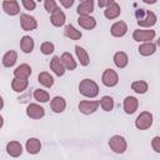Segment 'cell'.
Wrapping results in <instances>:
<instances>
[{"mask_svg":"<svg viewBox=\"0 0 160 160\" xmlns=\"http://www.w3.org/2000/svg\"><path fill=\"white\" fill-rule=\"evenodd\" d=\"M79 92L89 99H94L99 95V85L91 79H82L79 82Z\"/></svg>","mask_w":160,"mask_h":160,"instance_id":"6da1fadb","label":"cell"},{"mask_svg":"<svg viewBox=\"0 0 160 160\" xmlns=\"http://www.w3.org/2000/svg\"><path fill=\"white\" fill-rule=\"evenodd\" d=\"M154 116L150 111H141L135 119V128L138 130H148L152 126Z\"/></svg>","mask_w":160,"mask_h":160,"instance_id":"7a4b0ae2","label":"cell"},{"mask_svg":"<svg viewBox=\"0 0 160 160\" xmlns=\"http://www.w3.org/2000/svg\"><path fill=\"white\" fill-rule=\"evenodd\" d=\"M109 148L115 154H124L128 149V142L121 135H112L109 139Z\"/></svg>","mask_w":160,"mask_h":160,"instance_id":"3957f363","label":"cell"},{"mask_svg":"<svg viewBox=\"0 0 160 160\" xmlns=\"http://www.w3.org/2000/svg\"><path fill=\"white\" fill-rule=\"evenodd\" d=\"M156 36L155 30L152 29H144V28H139L136 30L132 31V39L138 42H146V41H151L154 40Z\"/></svg>","mask_w":160,"mask_h":160,"instance_id":"277c9868","label":"cell"},{"mask_svg":"<svg viewBox=\"0 0 160 160\" xmlns=\"http://www.w3.org/2000/svg\"><path fill=\"white\" fill-rule=\"evenodd\" d=\"M101 82L106 88H114L119 84V75L114 69H105L101 75Z\"/></svg>","mask_w":160,"mask_h":160,"instance_id":"5b68a950","label":"cell"},{"mask_svg":"<svg viewBox=\"0 0 160 160\" xmlns=\"http://www.w3.org/2000/svg\"><path fill=\"white\" fill-rule=\"evenodd\" d=\"M26 116L32 120H40L45 116V109L38 102H30L26 106Z\"/></svg>","mask_w":160,"mask_h":160,"instance_id":"8992f818","label":"cell"},{"mask_svg":"<svg viewBox=\"0 0 160 160\" xmlns=\"http://www.w3.org/2000/svg\"><path fill=\"white\" fill-rule=\"evenodd\" d=\"M100 106V101L98 100H81L79 102V111L84 115H90L94 114Z\"/></svg>","mask_w":160,"mask_h":160,"instance_id":"52a82bcc","label":"cell"},{"mask_svg":"<svg viewBox=\"0 0 160 160\" xmlns=\"http://www.w3.org/2000/svg\"><path fill=\"white\" fill-rule=\"evenodd\" d=\"M158 21V16L154 11H150V10H145V16L144 18H140L138 20V25L140 28H144V29H151Z\"/></svg>","mask_w":160,"mask_h":160,"instance_id":"ba28073f","label":"cell"},{"mask_svg":"<svg viewBox=\"0 0 160 160\" xmlns=\"http://www.w3.org/2000/svg\"><path fill=\"white\" fill-rule=\"evenodd\" d=\"M20 26L24 31H34L38 28V21L29 14H20Z\"/></svg>","mask_w":160,"mask_h":160,"instance_id":"9c48e42d","label":"cell"},{"mask_svg":"<svg viewBox=\"0 0 160 160\" xmlns=\"http://www.w3.org/2000/svg\"><path fill=\"white\" fill-rule=\"evenodd\" d=\"M1 6H2L4 12L10 16H15L20 14V5L18 0H2Z\"/></svg>","mask_w":160,"mask_h":160,"instance_id":"30bf717a","label":"cell"},{"mask_svg":"<svg viewBox=\"0 0 160 160\" xmlns=\"http://www.w3.org/2000/svg\"><path fill=\"white\" fill-rule=\"evenodd\" d=\"M139 108V100L135 96H126L122 102V109L126 115H132Z\"/></svg>","mask_w":160,"mask_h":160,"instance_id":"8fae6325","label":"cell"},{"mask_svg":"<svg viewBox=\"0 0 160 160\" xmlns=\"http://www.w3.org/2000/svg\"><path fill=\"white\" fill-rule=\"evenodd\" d=\"M120 14H121V8L116 1L111 2L110 5H108L105 8V10H104V16L108 20H115V19H118L120 16Z\"/></svg>","mask_w":160,"mask_h":160,"instance_id":"7c38bea8","label":"cell"},{"mask_svg":"<svg viewBox=\"0 0 160 160\" xmlns=\"http://www.w3.org/2000/svg\"><path fill=\"white\" fill-rule=\"evenodd\" d=\"M128 32V24L125 21H115L110 28V34L114 38H122Z\"/></svg>","mask_w":160,"mask_h":160,"instance_id":"4fadbf2b","label":"cell"},{"mask_svg":"<svg viewBox=\"0 0 160 160\" xmlns=\"http://www.w3.org/2000/svg\"><path fill=\"white\" fill-rule=\"evenodd\" d=\"M49 66H50V70L56 76H62L65 74V71H66V69H65V66H64L62 60H61L60 56H52V59L50 60Z\"/></svg>","mask_w":160,"mask_h":160,"instance_id":"5bb4252c","label":"cell"},{"mask_svg":"<svg viewBox=\"0 0 160 160\" xmlns=\"http://www.w3.org/2000/svg\"><path fill=\"white\" fill-rule=\"evenodd\" d=\"M25 150L30 155H36L41 150V141L38 138H29L25 142Z\"/></svg>","mask_w":160,"mask_h":160,"instance_id":"9a60e30c","label":"cell"},{"mask_svg":"<svg viewBox=\"0 0 160 160\" xmlns=\"http://www.w3.org/2000/svg\"><path fill=\"white\" fill-rule=\"evenodd\" d=\"M65 21H66V15L60 8H58L52 14H50V22L52 26L60 28L65 24Z\"/></svg>","mask_w":160,"mask_h":160,"instance_id":"2e32d148","label":"cell"},{"mask_svg":"<svg viewBox=\"0 0 160 160\" xmlns=\"http://www.w3.org/2000/svg\"><path fill=\"white\" fill-rule=\"evenodd\" d=\"M22 151H24V149H22L21 142H19L16 140H11L6 144V152L11 158H19L22 154Z\"/></svg>","mask_w":160,"mask_h":160,"instance_id":"e0dca14e","label":"cell"},{"mask_svg":"<svg viewBox=\"0 0 160 160\" xmlns=\"http://www.w3.org/2000/svg\"><path fill=\"white\" fill-rule=\"evenodd\" d=\"M78 24L80 25V28L85 30H92L96 28V19L91 15H79Z\"/></svg>","mask_w":160,"mask_h":160,"instance_id":"ac0fdd59","label":"cell"},{"mask_svg":"<svg viewBox=\"0 0 160 160\" xmlns=\"http://www.w3.org/2000/svg\"><path fill=\"white\" fill-rule=\"evenodd\" d=\"M50 109L55 114H60L66 109V100L62 96H54L50 100Z\"/></svg>","mask_w":160,"mask_h":160,"instance_id":"d6986e66","label":"cell"},{"mask_svg":"<svg viewBox=\"0 0 160 160\" xmlns=\"http://www.w3.org/2000/svg\"><path fill=\"white\" fill-rule=\"evenodd\" d=\"M94 8H95L94 0H82L78 5L76 12L78 15H91L94 11Z\"/></svg>","mask_w":160,"mask_h":160,"instance_id":"ffe728a7","label":"cell"},{"mask_svg":"<svg viewBox=\"0 0 160 160\" xmlns=\"http://www.w3.org/2000/svg\"><path fill=\"white\" fill-rule=\"evenodd\" d=\"M32 72V69L29 64L24 62V64H20L19 66L15 68L14 70V78H20V79H29L30 75Z\"/></svg>","mask_w":160,"mask_h":160,"instance_id":"44dd1931","label":"cell"},{"mask_svg":"<svg viewBox=\"0 0 160 160\" xmlns=\"http://www.w3.org/2000/svg\"><path fill=\"white\" fill-rule=\"evenodd\" d=\"M138 51L141 56H150L154 55L156 52V44H154L152 41H146V42H141L138 48Z\"/></svg>","mask_w":160,"mask_h":160,"instance_id":"7402d4cb","label":"cell"},{"mask_svg":"<svg viewBox=\"0 0 160 160\" xmlns=\"http://www.w3.org/2000/svg\"><path fill=\"white\" fill-rule=\"evenodd\" d=\"M112 61L118 69H124L129 64V56L124 51H116L112 56Z\"/></svg>","mask_w":160,"mask_h":160,"instance_id":"603a6c76","label":"cell"},{"mask_svg":"<svg viewBox=\"0 0 160 160\" xmlns=\"http://www.w3.org/2000/svg\"><path fill=\"white\" fill-rule=\"evenodd\" d=\"M35 48V42H34V39L29 35H24L21 39H20V49L24 54H30L32 52Z\"/></svg>","mask_w":160,"mask_h":160,"instance_id":"cb8c5ba5","label":"cell"},{"mask_svg":"<svg viewBox=\"0 0 160 160\" xmlns=\"http://www.w3.org/2000/svg\"><path fill=\"white\" fill-rule=\"evenodd\" d=\"M75 54H76V58H78V61L80 62L81 66H88L90 64V56L88 54V51L80 46V45H76L75 46Z\"/></svg>","mask_w":160,"mask_h":160,"instance_id":"d4e9b609","label":"cell"},{"mask_svg":"<svg viewBox=\"0 0 160 160\" xmlns=\"http://www.w3.org/2000/svg\"><path fill=\"white\" fill-rule=\"evenodd\" d=\"M61 60H62V64H64V66H65V69L66 70H70V71H72V70H75L76 68H78V62H76V60L74 59V56L70 54V52H68V51H65V52H62L61 54Z\"/></svg>","mask_w":160,"mask_h":160,"instance_id":"484cf974","label":"cell"},{"mask_svg":"<svg viewBox=\"0 0 160 160\" xmlns=\"http://www.w3.org/2000/svg\"><path fill=\"white\" fill-rule=\"evenodd\" d=\"M29 86V80L28 79H20V78H14L11 80V89L15 92H22L28 89Z\"/></svg>","mask_w":160,"mask_h":160,"instance_id":"4316f807","label":"cell"},{"mask_svg":"<svg viewBox=\"0 0 160 160\" xmlns=\"http://www.w3.org/2000/svg\"><path fill=\"white\" fill-rule=\"evenodd\" d=\"M64 35H65L66 38H69L70 40H80L81 36H82L81 31L78 30V29H76L74 25H71V24H68V25L64 28Z\"/></svg>","mask_w":160,"mask_h":160,"instance_id":"83f0119b","label":"cell"},{"mask_svg":"<svg viewBox=\"0 0 160 160\" xmlns=\"http://www.w3.org/2000/svg\"><path fill=\"white\" fill-rule=\"evenodd\" d=\"M18 61V52L15 50H9L2 56V65L5 68H11Z\"/></svg>","mask_w":160,"mask_h":160,"instance_id":"f1b7e54d","label":"cell"},{"mask_svg":"<svg viewBox=\"0 0 160 160\" xmlns=\"http://www.w3.org/2000/svg\"><path fill=\"white\" fill-rule=\"evenodd\" d=\"M38 81H39V84L40 85H42L44 88H51L52 85H54V78H52V75H50V72H48V71H41V72H39V75H38Z\"/></svg>","mask_w":160,"mask_h":160,"instance_id":"f546056e","label":"cell"},{"mask_svg":"<svg viewBox=\"0 0 160 160\" xmlns=\"http://www.w3.org/2000/svg\"><path fill=\"white\" fill-rule=\"evenodd\" d=\"M131 90L136 94H145L149 90V84L145 80H135L131 82Z\"/></svg>","mask_w":160,"mask_h":160,"instance_id":"4dcf8cb0","label":"cell"},{"mask_svg":"<svg viewBox=\"0 0 160 160\" xmlns=\"http://www.w3.org/2000/svg\"><path fill=\"white\" fill-rule=\"evenodd\" d=\"M99 101H100V108H101L104 111L109 112V111H111V110L114 109L115 102H114V99H112L110 95H104Z\"/></svg>","mask_w":160,"mask_h":160,"instance_id":"1f68e13d","label":"cell"},{"mask_svg":"<svg viewBox=\"0 0 160 160\" xmlns=\"http://www.w3.org/2000/svg\"><path fill=\"white\" fill-rule=\"evenodd\" d=\"M34 99L40 102V104H45L48 101H50V94L46 91V90H42V89H36L34 90Z\"/></svg>","mask_w":160,"mask_h":160,"instance_id":"d6a6232c","label":"cell"},{"mask_svg":"<svg viewBox=\"0 0 160 160\" xmlns=\"http://www.w3.org/2000/svg\"><path fill=\"white\" fill-rule=\"evenodd\" d=\"M40 51L44 55H50V54H52L55 51V45L51 41H44L40 45Z\"/></svg>","mask_w":160,"mask_h":160,"instance_id":"836d02e7","label":"cell"},{"mask_svg":"<svg viewBox=\"0 0 160 160\" xmlns=\"http://www.w3.org/2000/svg\"><path fill=\"white\" fill-rule=\"evenodd\" d=\"M44 8L49 14H52L59 6H58L56 0H44Z\"/></svg>","mask_w":160,"mask_h":160,"instance_id":"e575fe53","label":"cell"},{"mask_svg":"<svg viewBox=\"0 0 160 160\" xmlns=\"http://www.w3.org/2000/svg\"><path fill=\"white\" fill-rule=\"evenodd\" d=\"M21 4L24 6V9L29 10V11H32L36 8V0H21Z\"/></svg>","mask_w":160,"mask_h":160,"instance_id":"d590c367","label":"cell"},{"mask_svg":"<svg viewBox=\"0 0 160 160\" xmlns=\"http://www.w3.org/2000/svg\"><path fill=\"white\" fill-rule=\"evenodd\" d=\"M151 148L155 152L160 154V136H154L151 140Z\"/></svg>","mask_w":160,"mask_h":160,"instance_id":"8d00e7d4","label":"cell"},{"mask_svg":"<svg viewBox=\"0 0 160 160\" xmlns=\"http://www.w3.org/2000/svg\"><path fill=\"white\" fill-rule=\"evenodd\" d=\"M58 1H59L65 9H70V8L74 5V1H75V0H58Z\"/></svg>","mask_w":160,"mask_h":160,"instance_id":"74e56055","label":"cell"},{"mask_svg":"<svg viewBox=\"0 0 160 160\" xmlns=\"http://www.w3.org/2000/svg\"><path fill=\"white\" fill-rule=\"evenodd\" d=\"M115 0H98V5H99V8H106L108 5H110L111 2H114Z\"/></svg>","mask_w":160,"mask_h":160,"instance_id":"f35d334b","label":"cell"},{"mask_svg":"<svg viewBox=\"0 0 160 160\" xmlns=\"http://www.w3.org/2000/svg\"><path fill=\"white\" fill-rule=\"evenodd\" d=\"M145 4H148V5H154V4H156V1L158 0H142Z\"/></svg>","mask_w":160,"mask_h":160,"instance_id":"ab89813d","label":"cell"},{"mask_svg":"<svg viewBox=\"0 0 160 160\" xmlns=\"http://www.w3.org/2000/svg\"><path fill=\"white\" fill-rule=\"evenodd\" d=\"M156 45L160 46V36H159V39H158V41H156Z\"/></svg>","mask_w":160,"mask_h":160,"instance_id":"60d3db41","label":"cell"},{"mask_svg":"<svg viewBox=\"0 0 160 160\" xmlns=\"http://www.w3.org/2000/svg\"><path fill=\"white\" fill-rule=\"evenodd\" d=\"M36 1H39V2H40V1H44V0H36Z\"/></svg>","mask_w":160,"mask_h":160,"instance_id":"b9f144b4","label":"cell"},{"mask_svg":"<svg viewBox=\"0 0 160 160\" xmlns=\"http://www.w3.org/2000/svg\"><path fill=\"white\" fill-rule=\"evenodd\" d=\"M79 1H82V0H79Z\"/></svg>","mask_w":160,"mask_h":160,"instance_id":"7bdbcfd3","label":"cell"}]
</instances>
